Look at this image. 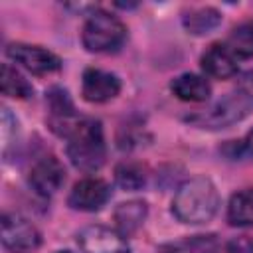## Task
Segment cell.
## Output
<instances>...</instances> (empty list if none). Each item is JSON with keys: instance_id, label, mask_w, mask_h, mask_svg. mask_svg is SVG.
<instances>
[{"instance_id": "cell-1", "label": "cell", "mask_w": 253, "mask_h": 253, "mask_svg": "<svg viewBox=\"0 0 253 253\" xmlns=\"http://www.w3.org/2000/svg\"><path fill=\"white\" fill-rule=\"evenodd\" d=\"M219 208L217 188L210 178L196 176L178 186L172 200V213L178 221L200 225L213 219Z\"/></svg>"}, {"instance_id": "cell-2", "label": "cell", "mask_w": 253, "mask_h": 253, "mask_svg": "<svg viewBox=\"0 0 253 253\" xmlns=\"http://www.w3.org/2000/svg\"><path fill=\"white\" fill-rule=\"evenodd\" d=\"M67 156L71 164L83 172H95L105 164L107 146L99 121L81 119L67 136Z\"/></svg>"}, {"instance_id": "cell-3", "label": "cell", "mask_w": 253, "mask_h": 253, "mask_svg": "<svg viewBox=\"0 0 253 253\" xmlns=\"http://www.w3.org/2000/svg\"><path fill=\"white\" fill-rule=\"evenodd\" d=\"M81 40L87 51L111 53V51H117L125 43L126 28L117 16L105 10H95L93 14H89L83 26Z\"/></svg>"}, {"instance_id": "cell-4", "label": "cell", "mask_w": 253, "mask_h": 253, "mask_svg": "<svg viewBox=\"0 0 253 253\" xmlns=\"http://www.w3.org/2000/svg\"><path fill=\"white\" fill-rule=\"evenodd\" d=\"M253 115V93L247 89H237L219 99L208 113L198 117L204 128H227Z\"/></svg>"}, {"instance_id": "cell-5", "label": "cell", "mask_w": 253, "mask_h": 253, "mask_svg": "<svg viewBox=\"0 0 253 253\" xmlns=\"http://www.w3.org/2000/svg\"><path fill=\"white\" fill-rule=\"evenodd\" d=\"M0 225H2V245L10 253H34L42 243V235L38 227L20 213L6 211L2 215Z\"/></svg>"}, {"instance_id": "cell-6", "label": "cell", "mask_w": 253, "mask_h": 253, "mask_svg": "<svg viewBox=\"0 0 253 253\" xmlns=\"http://www.w3.org/2000/svg\"><path fill=\"white\" fill-rule=\"evenodd\" d=\"M6 53L12 61L20 63L24 69H28L34 75H47V73L59 71V67H61V59L53 51H49L42 45L18 42V43H10L6 47Z\"/></svg>"}, {"instance_id": "cell-7", "label": "cell", "mask_w": 253, "mask_h": 253, "mask_svg": "<svg viewBox=\"0 0 253 253\" xmlns=\"http://www.w3.org/2000/svg\"><path fill=\"white\" fill-rule=\"evenodd\" d=\"M81 253H130L123 233L105 225H89L77 233Z\"/></svg>"}, {"instance_id": "cell-8", "label": "cell", "mask_w": 253, "mask_h": 253, "mask_svg": "<svg viewBox=\"0 0 253 253\" xmlns=\"http://www.w3.org/2000/svg\"><path fill=\"white\" fill-rule=\"evenodd\" d=\"M28 182L36 194L53 196L65 182V168L53 154H45L32 166Z\"/></svg>"}, {"instance_id": "cell-9", "label": "cell", "mask_w": 253, "mask_h": 253, "mask_svg": "<svg viewBox=\"0 0 253 253\" xmlns=\"http://www.w3.org/2000/svg\"><path fill=\"white\" fill-rule=\"evenodd\" d=\"M111 198V186L101 178L79 180L69 192L67 204L79 211H97Z\"/></svg>"}, {"instance_id": "cell-10", "label": "cell", "mask_w": 253, "mask_h": 253, "mask_svg": "<svg viewBox=\"0 0 253 253\" xmlns=\"http://www.w3.org/2000/svg\"><path fill=\"white\" fill-rule=\"evenodd\" d=\"M121 91V79L115 73L89 67L83 73L81 81V95L89 103H105L119 95Z\"/></svg>"}, {"instance_id": "cell-11", "label": "cell", "mask_w": 253, "mask_h": 253, "mask_svg": "<svg viewBox=\"0 0 253 253\" xmlns=\"http://www.w3.org/2000/svg\"><path fill=\"white\" fill-rule=\"evenodd\" d=\"M202 69L215 79H229L237 73V59L225 45L213 43L202 55Z\"/></svg>"}, {"instance_id": "cell-12", "label": "cell", "mask_w": 253, "mask_h": 253, "mask_svg": "<svg viewBox=\"0 0 253 253\" xmlns=\"http://www.w3.org/2000/svg\"><path fill=\"white\" fill-rule=\"evenodd\" d=\"M146 213H148V206L142 200H128V202L119 204L115 213H113L117 231L123 233L125 237L136 233L138 227L144 223Z\"/></svg>"}, {"instance_id": "cell-13", "label": "cell", "mask_w": 253, "mask_h": 253, "mask_svg": "<svg viewBox=\"0 0 253 253\" xmlns=\"http://www.w3.org/2000/svg\"><path fill=\"white\" fill-rule=\"evenodd\" d=\"M170 89H172V93L178 99L188 101V103H202L211 93L210 83L202 75H196V73H182V75H178L170 83Z\"/></svg>"}, {"instance_id": "cell-14", "label": "cell", "mask_w": 253, "mask_h": 253, "mask_svg": "<svg viewBox=\"0 0 253 253\" xmlns=\"http://www.w3.org/2000/svg\"><path fill=\"white\" fill-rule=\"evenodd\" d=\"M182 24L188 34L206 36L221 24V14H219V10H215L211 6H202V8H194V10L186 12L182 18Z\"/></svg>"}, {"instance_id": "cell-15", "label": "cell", "mask_w": 253, "mask_h": 253, "mask_svg": "<svg viewBox=\"0 0 253 253\" xmlns=\"http://www.w3.org/2000/svg\"><path fill=\"white\" fill-rule=\"evenodd\" d=\"M227 221L237 227L253 225V188L239 190L231 196L227 206Z\"/></svg>"}, {"instance_id": "cell-16", "label": "cell", "mask_w": 253, "mask_h": 253, "mask_svg": "<svg viewBox=\"0 0 253 253\" xmlns=\"http://www.w3.org/2000/svg\"><path fill=\"white\" fill-rule=\"evenodd\" d=\"M156 253H217V239L215 235H194L182 241L166 243L158 247Z\"/></svg>"}, {"instance_id": "cell-17", "label": "cell", "mask_w": 253, "mask_h": 253, "mask_svg": "<svg viewBox=\"0 0 253 253\" xmlns=\"http://www.w3.org/2000/svg\"><path fill=\"white\" fill-rule=\"evenodd\" d=\"M225 47L237 57L241 59H249L253 57V20L241 22L239 26H235L229 36H227V43Z\"/></svg>"}, {"instance_id": "cell-18", "label": "cell", "mask_w": 253, "mask_h": 253, "mask_svg": "<svg viewBox=\"0 0 253 253\" xmlns=\"http://www.w3.org/2000/svg\"><path fill=\"white\" fill-rule=\"evenodd\" d=\"M0 85H2V93L14 99H28L34 95V87L32 83L10 63L2 65V77H0Z\"/></svg>"}, {"instance_id": "cell-19", "label": "cell", "mask_w": 253, "mask_h": 253, "mask_svg": "<svg viewBox=\"0 0 253 253\" xmlns=\"http://www.w3.org/2000/svg\"><path fill=\"white\" fill-rule=\"evenodd\" d=\"M146 168L140 164V162H121L117 168H115V180L117 184L123 188V190H140L144 184H146Z\"/></svg>"}, {"instance_id": "cell-20", "label": "cell", "mask_w": 253, "mask_h": 253, "mask_svg": "<svg viewBox=\"0 0 253 253\" xmlns=\"http://www.w3.org/2000/svg\"><path fill=\"white\" fill-rule=\"evenodd\" d=\"M225 253H253V237L249 235H237L227 241Z\"/></svg>"}, {"instance_id": "cell-21", "label": "cell", "mask_w": 253, "mask_h": 253, "mask_svg": "<svg viewBox=\"0 0 253 253\" xmlns=\"http://www.w3.org/2000/svg\"><path fill=\"white\" fill-rule=\"evenodd\" d=\"M239 144H235V140L231 142V146L235 148V156H247L253 158V128L247 132V136L243 140H237Z\"/></svg>"}, {"instance_id": "cell-22", "label": "cell", "mask_w": 253, "mask_h": 253, "mask_svg": "<svg viewBox=\"0 0 253 253\" xmlns=\"http://www.w3.org/2000/svg\"><path fill=\"white\" fill-rule=\"evenodd\" d=\"M247 79H249V83H253V71H251V73L247 75Z\"/></svg>"}, {"instance_id": "cell-23", "label": "cell", "mask_w": 253, "mask_h": 253, "mask_svg": "<svg viewBox=\"0 0 253 253\" xmlns=\"http://www.w3.org/2000/svg\"><path fill=\"white\" fill-rule=\"evenodd\" d=\"M57 253H71V251H57Z\"/></svg>"}]
</instances>
